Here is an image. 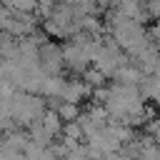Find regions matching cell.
Wrapping results in <instances>:
<instances>
[{"label":"cell","instance_id":"cell-10","mask_svg":"<svg viewBox=\"0 0 160 160\" xmlns=\"http://www.w3.org/2000/svg\"><path fill=\"white\" fill-rule=\"evenodd\" d=\"M80 78H82V80H85L90 88H100V85H105V82H108V78H105V75H102V72H100L95 65L85 68V70L80 72Z\"/></svg>","mask_w":160,"mask_h":160},{"label":"cell","instance_id":"cell-6","mask_svg":"<svg viewBox=\"0 0 160 160\" xmlns=\"http://www.w3.org/2000/svg\"><path fill=\"white\" fill-rule=\"evenodd\" d=\"M28 138H30V142L42 145V148H48V145L55 140V135H50V132L42 128V122H40V120H35V122H30V125H28Z\"/></svg>","mask_w":160,"mask_h":160},{"label":"cell","instance_id":"cell-1","mask_svg":"<svg viewBox=\"0 0 160 160\" xmlns=\"http://www.w3.org/2000/svg\"><path fill=\"white\" fill-rule=\"evenodd\" d=\"M8 112L15 120L18 128H28L30 122L40 120V115L45 112V98L38 92H25V90H15L8 98Z\"/></svg>","mask_w":160,"mask_h":160},{"label":"cell","instance_id":"cell-5","mask_svg":"<svg viewBox=\"0 0 160 160\" xmlns=\"http://www.w3.org/2000/svg\"><path fill=\"white\" fill-rule=\"evenodd\" d=\"M140 78H142L140 68H135L130 60H128L125 65H120V68L112 72V80H115V82H122V85H138Z\"/></svg>","mask_w":160,"mask_h":160},{"label":"cell","instance_id":"cell-12","mask_svg":"<svg viewBox=\"0 0 160 160\" xmlns=\"http://www.w3.org/2000/svg\"><path fill=\"white\" fill-rule=\"evenodd\" d=\"M55 5H58L55 0H38V8H35V12H38L40 18H48V15L55 10Z\"/></svg>","mask_w":160,"mask_h":160},{"label":"cell","instance_id":"cell-8","mask_svg":"<svg viewBox=\"0 0 160 160\" xmlns=\"http://www.w3.org/2000/svg\"><path fill=\"white\" fill-rule=\"evenodd\" d=\"M40 122H42V128L50 132V135H60V130H62V120H60V115L55 112V110H50V108H45V112L40 115Z\"/></svg>","mask_w":160,"mask_h":160},{"label":"cell","instance_id":"cell-9","mask_svg":"<svg viewBox=\"0 0 160 160\" xmlns=\"http://www.w3.org/2000/svg\"><path fill=\"white\" fill-rule=\"evenodd\" d=\"M55 112L60 115V120H62V122L78 120V115H80V102H68V100H60V105L55 108Z\"/></svg>","mask_w":160,"mask_h":160},{"label":"cell","instance_id":"cell-2","mask_svg":"<svg viewBox=\"0 0 160 160\" xmlns=\"http://www.w3.org/2000/svg\"><path fill=\"white\" fill-rule=\"evenodd\" d=\"M38 62H40L42 72H48V75H60L62 68H65V65H62V45L50 42V40L40 42V45H38Z\"/></svg>","mask_w":160,"mask_h":160},{"label":"cell","instance_id":"cell-14","mask_svg":"<svg viewBox=\"0 0 160 160\" xmlns=\"http://www.w3.org/2000/svg\"><path fill=\"white\" fill-rule=\"evenodd\" d=\"M158 20H160V18H158Z\"/></svg>","mask_w":160,"mask_h":160},{"label":"cell","instance_id":"cell-3","mask_svg":"<svg viewBox=\"0 0 160 160\" xmlns=\"http://www.w3.org/2000/svg\"><path fill=\"white\" fill-rule=\"evenodd\" d=\"M62 65L70 72H82L85 68L92 65L88 45H75V42H65L62 45Z\"/></svg>","mask_w":160,"mask_h":160},{"label":"cell","instance_id":"cell-7","mask_svg":"<svg viewBox=\"0 0 160 160\" xmlns=\"http://www.w3.org/2000/svg\"><path fill=\"white\" fill-rule=\"evenodd\" d=\"M62 85H65L62 72H60V75H45V80H42V85H40V95H42V98H55V95L60 98Z\"/></svg>","mask_w":160,"mask_h":160},{"label":"cell","instance_id":"cell-13","mask_svg":"<svg viewBox=\"0 0 160 160\" xmlns=\"http://www.w3.org/2000/svg\"><path fill=\"white\" fill-rule=\"evenodd\" d=\"M10 18H12V10H10L8 5H2V2H0V30H5V28H8Z\"/></svg>","mask_w":160,"mask_h":160},{"label":"cell","instance_id":"cell-11","mask_svg":"<svg viewBox=\"0 0 160 160\" xmlns=\"http://www.w3.org/2000/svg\"><path fill=\"white\" fill-rule=\"evenodd\" d=\"M60 135L72 138V140H82V128H80V122H78V120H70V122H62Z\"/></svg>","mask_w":160,"mask_h":160},{"label":"cell","instance_id":"cell-4","mask_svg":"<svg viewBox=\"0 0 160 160\" xmlns=\"http://www.w3.org/2000/svg\"><path fill=\"white\" fill-rule=\"evenodd\" d=\"M92 92V88L82 80V78H65V85H62V90H60V100H68V102H80V100H85L88 95Z\"/></svg>","mask_w":160,"mask_h":160}]
</instances>
